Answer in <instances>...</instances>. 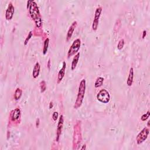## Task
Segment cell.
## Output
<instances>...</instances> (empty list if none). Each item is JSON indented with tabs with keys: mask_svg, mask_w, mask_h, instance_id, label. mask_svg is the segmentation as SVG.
I'll return each mask as SVG.
<instances>
[{
	"mask_svg": "<svg viewBox=\"0 0 150 150\" xmlns=\"http://www.w3.org/2000/svg\"><path fill=\"white\" fill-rule=\"evenodd\" d=\"M29 10L31 18L35 21L36 28H40L42 26V22L39 9H38L37 4H36L35 1H31V4L29 8Z\"/></svg>",
	"mask_w": 150,
	"mask_h": 150,
	"instance_id": "cell-1",
	"label": "cell"
},
{
	"mask_svg": "<svg viewBox=\"0 0 150 150\" xmlns=\"http://www.w3.org/2000/svg\"><path fill=\"white\" fill-rule=\"evenodd\" d=\"M85 90H86V80L85 79H83V80H82V81L80 82V85H79V87L78 97H77L76 101L75 102V104L74 106V109H78L82 106L83 99H84Z\"/></svg>",
	"mask_w": 150,
	"mask_h": 150,
	"instance_id": "cell-2",
	"label": "cell"
},
{
	"mask_svg": "<svg viewBox=\"0 0 150 150\" xmlns=\"http://www.w3.org/2000/svg\"><path fill=\"white\" fill-rule=\"evenodd\" d=\"M80 45L81 40L80 39H76V40H74L70 48L69 49L68 53V57H71L76 54V53H78V51L80 48Z\"/></svg>",
	"mask_w": 150,
	"mask_h": 150,
	"instance_id": "cell-3",
	"label": "cell"
},
{
	"mask_svg": "<svg viewBox=\"0 0 150 150\" xmlns=\"http://www.w3.org/2000/svg\"><path fill=\"white\" fill-rule=\"evenodd\" d=\"M97 98L98 101L103 103H108L110 100V95L107 90L102 89L98 93Z\"/></svg>",
	"mask_w": 150,
	"mask_h": 150,
	"instance_id": "cell-4",
	"label": "cell"
},
{
	"mask_svg": "<svg viewBox=\"0 0 150 150\" xmlns=\"http://www.w3.org/2000/svg\"><path fill=\"white\" fill-rule=\"evenodd\" d=\"M149 134V129L147 128H144L141 130V131L138 134L136 140L137 144H141V143H143V142L147 140L148 136Z\"/></svg>",
	"mask_w": 150,
	"mask_h": 150,
	"instance_id": "cell-5",
	"label": "cell"
},
{
	"mask_svg": "<svg viewBox=\"0 0 150 150\" xmlns=\"http://www.w3.org/2000/svg\"><path fill=\"white\" fill-rule=\"evenodd\" d=\"M102 11V8L101 7H99L97 8L96 10L95 14V18H94V20L93 22V25H92V29L93 31H96L97 29L98 22H99V18L100 16L101 15V13Z\"/></svg>",
	"mask_w": 150,
	"mask_h": 150,
	"instance_id": "cell-6",
	"label": "cell"
},
{
	"mask_svg": "<svg viewBox=\"0 0 150 150\" xmlns=\"http://www.w3.org/2000/svg\"><path fill=\"white\" fill-rule=\"evenodd\" d=\"M15 11V8L12 3H10L8 4V8L7 10H6L5 12V18L6 20L8 21H10L12 20V17L14 16Z\"/></svg>",
	"mask_w": 150,
	"mask_h": 150,
	"instance_id": "cell-7",
	"label": "cell"
},
{
	"mask_svg": "<svg viewBox=\"0 0 150 150\" xmlns=\"http://www.w3.org/2000/svg\"><path fill=\"white\" fill-rule=\"evenodd\" d=\"M63 116L62 115H61V117L59 118V120L58 122V124H57V132H56V135H57V138H56V141H58L60 136H61L62 128H63Z\"/></svg>",
	"mask_w": 150,
	"mask_h": 150,
	"instance_id": "cell-8",
	"label": "cell"
},
{
	"mask_svg": "<svg viewBox=\"0 0 150 150\" xmlns=\"http://www.w3.org/2000/svg\"><path fill=\"white\" fill-rule=\"evenodd\" d=\"M77 25H78L77 21H74V22L72 23V25H70L69 29V30H68L67 36H66V41L67 42H68L69 40L71 39L74 29L77 27Z\"/></svg>",
	"mask_w": 150,
	"mask_h": 150,
	"instance_id": "cell-9",
	"label": "cell"
},
{
	"mask_svg": "<svg viewBox=\"0 0 150 150\" xmlns=\"http://www.w3.org/2000/svg\"><path fill=\"white\" fill-rule=\"evenodd\" d=\"M66 64L65 62H63V66L61 69L59 70L58 73V77H57V83H60V82L62 80V79H63L64 76L65 74V71H66Z\"/></svg>",
	"mask_w": 150,
	"mask_h": 150,
	"instance_id": "cell-10",
	"label": "cell"
},
{
	"mask_svg": "<svg viewBox=\"0 0 150 150\" xmlns=\"http://www.w3.org/2000/svg\"><path fill=\"white\" fill-rule=\"evenodd\" d=\"M21 117L20 109L17 108L12 111L11 114V120L12 121H16L20 119Z\"/></svg>",
	"mask_w": 150,
	"mask_h": 150,
	"instance_id": "cell-11",
	"label": "cell"
},
{
	"mask_svg": "<svg viewBox=\"0 0 150 150\" xmlns=\"http://www.w3.org/2000/svg\"><path fill=\"white\" fill-rule=\"evenodd\" d=\"M40 70V66L39 65V62H36L35 65L34 66L33 72H32V76L34 79H36L38 76H39Z\"/></svg>",
	"mask_w": 150,
	"mask_h": 150,
	"instance_id": "cell-12",
	"label": "cell"
},
{
	"mask_svg": "<svg viewBox=\"0 0 150 150\" xmlns=\"http://www.w3.org/2000/svg\"><path fill=\"white\" fill-rule=\"evenodd\" d=\"M133 79H134V69L132 68H131L129 75H128L127 80V84L128 86H132V82H133Z\"/></svg>",
	"mask_w": 150,
	"mask_h": 150,
	"instance_id": "cell-13",
	"label": "cell"
},
{
	"mask_svg": "<svg viewBox=\"0 0 150 150\" xmlns=\"http://www.w3.org/2000/svg\"><path fill=\"white\" fill-rule=\"evenodd\" d=\"M79 57H80V53L78 52V53H77V54L74 56V57H73V59L72 66H71L72 70H74L75 69H76L77 64H78V63Z\"/></svg>",
	"mask_w": 150,
	"mask_h": 150,
	"instance_id": "cell-14",
	"label": "cell"
},
{
	"mask_svg": "<svg viewBox=\"0 0 150 150\" xmlns=\"http://www.w3.org/2000/svg\"><path fill=\"white\" fill-rule=\"evenodd\" d=\"M104 80V78H102V77H98V78H97L95 83V87L96 88H98V87H101L103 84Z\"/></svg>",
	"mask_w": 150,
	"mask_h": 150,
	"instance_id": "cell-15",
	"label": "cell"
},
{
	"mask_svg": "<svg viewBox=\"0 0 150 150\" xmlns=\"http://www.w3.org/2000/svg\"><path fill=\"white\" fill-rule=\"evenodd\" d=\"M22 90L20 88H18L16 89L15 91V94H14V98L15 100H18L20 99V98L22 96Z\"/></svg>",
	"mask_w": 150,
	"mask_h": 150,
	"instance_id": "cell-16",
	"label": "cell"
},
{
	"mask_svg": "<svg viewBox=\"0 0 150 150\" xmlns=\"http://www.w3.org/2000/svg\"><path fill=\"white\" fill-rule=\"evenodd\" d=\"M49 38H46L45 40L44 41V48H43V53H44V55H45L47 53V51H48V46H49Z\"/></svg>",
	"mask_w": 150,
	"mask_h": 150,
	"instance_id": "cell-17",
	"label": "cell"
},
{
	"mask_svg": "<svg viewBox=\"0 0 150 150\" xmlns=\"http://www.w3.org/2000/svg\"><path fill=\"white\" fill-rule=\"evenodd\" d=\"M40 91H41V93H44L46 89V85L45 82V81H42L40 83Z\"/></svg>",
	"mask_w": 150,
	"mask_h": 150,
	"instance_id": "cell-18",
	"label": "cell"
},
{
	"mask_svg": "<svg viewBox=\"0 0 150 150\" xmlns=\"http://www.w3.org/2000/svg\"><path fill=\"white\" fill-rule=\"evenodd\" d=\"M124 46V40L123 39H120L117 45L118 49H119V50H121V49L123 48Z\"/></svg>",
	"mask_w": 150,
	"mask_h": 150,
	"instance_id": "cell-19",
	"label": "cell"
},
{
	"mask_svg": "<svg viewBox=\"0 0 150 150\" xmlns=\"http://www.w3.org/2000/svg\"><path fill=\"white\" fill-rule=\"evenodd\" d=\"M149 115H150V112L149 111H148L147 112L145 113V114H144L142 116H141V120L143 121H146L148 119L149 117Z\"/></svg>",
	"mask_w": 150,
	"mask_h": 150,
	"instance_id": "cell-20",
	"label": "cell"
},
{
	"mask_svg": "<svg viewBox=\"0 0 150 150\" xmlns=\"http://www.w3.org/2000/svg\"><path fill=\"white\" fill-rule=\"evenodd\" d=\"M32 35H33V33H32V31H30V32H29V34L28 36H27V38H26V39H25V42H24V45H27L28 42V41H29V39H31L32 36Z\"/></svg>",
	"mask_w": 150,
	"mask_h": 150,
	"instance_id": "cell-21",
	"label": "cell"
},
{
	"mask_svg": "<svg viewBox=\"0 0 150 150\" xmlns=\"http://www.w3.org/2000/svg\"><path fill=\"white\" fill-rule=\"evenodd\" d=\"M57 117H58V113L56 112V111H55L52 114V119L53 120V121H56L57 119Z\"/></svg>",
	"mask_w": 150,
	"mask_h": 150,
	"instance_id": "cell-22",
	"label": "cell"
},
{
	"mask_svg": "<svg viewBox=\"0 0 150 150\" xmlns=\"http://www.w3.org/2000/svg\"><path fill=\"white\" fill-rule=\"evenodd\" d=\"M48 68L49 69H51V59H49L48 60Z\"/></svg>",
	"mask_w": 150,
	"mask_h": 150,
	"instance_id": "cell-23",
	"label": "cell"
},
{
	"mask_svg": "<svg viewBox=\"0 0 150 150\" xmlns=\"http://www.w3.org/2000/svg\"><path fill=\"white\" fill-rule=\"evenodd\" d=\"M39 119H38L37 120H36V127H38V126H39Z\"/></svg>",
	"mask_w": 150,
	"mask_h": 150,
	"instance_id": "cell-24",
	"label": "cell"
},
{
	"mask_svg": "<svg viewBox=\"0 0 150 150\" xmlns=\"http://www.w3.org/2000/svg\"><path fill=\"white\" fill-rule=\"evenodd\" d=\"M147 34V31H143V38H144L145 36H146Z\"/></svg>",
	"mask_w": 150,
	"mask_h": 150,
	"instance_id": "cell-25",
	"label": "cell"
},
{
	"mask_svg": "<svg viewBox=\"0 0 150 150\" xmlns=\"http://www.w3.org/2000/svg\"><path fill=\"white\" fill-rule=\"evenodd\" d=\"M53 107V103L52 102H51L50 104H49V108L52 109Z\"/></svg>",
	"mask_w": 150,
	"mask_h": 150,
	"instance_id": "cell-26",
	"label": "cell"
},
{
	"mask_svg": "<svg viewBox=\"0 0 150 150\" xmlns=\"http://www.w3.org/2000/svg\"><path fill=\"white\" fill-rule=\"evenodd\" d=\"M86 149V145H84L82 148H81V149Z\"/></svg>",
	"mask_w": 150,
	"mask_h": 150,
	"instance_id": "cell-27",
	"label": "cell"
},
{
	"mask_svg": "<svg viewBox=\"0 0 150 150\" xmlns=\"http://www.w3.org/2000/svg\"><path fill=\"white\" fill-rule=\"evenodd\" d=\"M149 121L148 122V127H149Z\"/></svg>",
	"mask_w": 150,
	"mask_h": 150,
	"instance_id": "cell-28",
	"label": "cell"
}]
</instances>
